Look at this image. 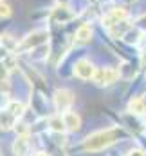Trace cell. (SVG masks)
<instances>
[{"label": "cell", "instance_id": "1", "mask_svg": "<svg viewBox=\"0 0 146 156\" xmlns=\"http://www.w3.org/2000/svg\"><path fill=\"white\" fill-rule=\"evenodd\" d=\"M130 138V133L121 127V125H114V127H107V129H99L88 136H85L79 144V149L87 154H96V153H101L105 149H110L112 145L123 142V140H128Z\"/></svg>", "mask_w": 146, "mask_h": 156}, {"label": "cell", "instance_id": "4", "mask_svg": "<svg viewBox=\"0 0 146 156\" xmlns=\"http://www.w3.org/2000/svg\"><path fill=\"white\" fill-rule=\"evenodd\" d=\"M52 104L58 115H63L67 111H71L74 104V93L69 89H56L52 94Z\"/></svg>", "mask_w": 146, "mask_h": 156}, {"label": "cell", "instance_id": "7", "mask_svg": "<svg viewBox=\"0 0 146 156\" xmlns=\"http://www.w3.org/2000/svg\"><path fill=\"white\" fill-rule=\"evenodd\" d=\"M74 16H76V13L71 11V7H67L65 4H60L56 9H52L51 20H52L54 24H67V22L72 20Z\"/></svg>", "mask_w": 146, "mask_h": 156}, {"label": "cell", "instance_id": "3", "mask_svg": "<svg viewBox=\"0 0 146 156\" xmlns=\"http://www.w3.org/2000/svg\"><path fill=\"white\" fill-rule=\"evenodd\" d=\"M121 78V71L117 67H112V66H107V67H98L96 69V75L92 78V82L98 85V87H110L114 83H117Z\"/></svg>", "mask_w": 146, "mask_h": 156}, {"label": "cell", "instance_id": "9", "mask_svg": "<svg viewBox=\"0 0 146 156\" xmlns=\"http://www.w3.org/2000/svg\"><path fill=\"white\" fill-rule=\"evenodd\" d=\"M61 118H63V123L67 127V133H78L81 129V118L76 111H67L61 115Z\"/></svg>", "mask_w": 146, "mask_h": 156}, {"label": "cell", "instance_id": "15", "mask_svg": "<svg viewBox=\"0 0 146 156\" xmlns=\"http://www.w3.org/2000/svg\"><path fill=\"white\" fill-rule=\"evenodd\" d=\"M143 133H144V134H146V123H144V129H143Z\"/></svg>", "mask_w": 146, "mask_h": 156}, {"label": "cell", "instance_id": "11", "mask_svg": "<svg viewBox=\"0 0 146 156\" xmlns=\"http://www.w3.org/2000/svg\"><path fill=\"white\" fill-rule=\"evenodd\" d=\"M18 118L15 116L13 113H9L5 107L0 109V131H9V129H15Z\"/></svg>", "mask_w": 146, "mask_h": 156}, {"label": "cell", "instance_id": "16", "mask_svg": "<svg viewBox=\"0 0 146 156\" xmlns=\"http://www.w3.org/2000/svg\"><path fill=\"white\" fill-rule=\"evenodd\" d=\"M0 156H2V149H0Z\"/></svg>", "mask_w": 146, "mask_h": 156}, {"label": "cell", "instance_id": "2", "mask_svg": "<svg viewBox=\"0 0 146 156\" xmlns=\"http://www.w3.org/2000/svg\"><path fill=\"white\" fill-rule=\"evenodd\" d=\"M49 38V33L47 29H35L31 31L29 35H25L24 38L20 40L18 47H16V53H27V51H33L40 45H43Z\"/></svg>", "mask_w": 146, "mask_h": 156}, {"label": "cell", "instance_id": "8", "mask_svg": "<svg viewBox=\"0 0 146 156\" xmlns=\"http://www.w3.org/2000/svg\"><path fill=\"white\" fill-rule=\"evenodd\" d=\"M90 40H92V26L90 24H83L76 29V33H74L76 45H87V44H90Z\"/></svg>", "mask_w": 146, "mask_h": 156}, {"label": "cell", "instance_id": "6", "mask_svg": "<svg viewBox=\"0 0 146 156\" xmlns=\"http://www.w3.org/2000/svg\"><path fill=\"white\" fill-rule=\"evenodd\" d=\"M13 156H31V140L29 134L25 136H16L13 145H11Z\"/></svg>", "mask_w": 146, "mask_h": 156}, {"label": "cell", "instance_id": "10", "mask_svg": "<svg viewBox=\"0 0 146 156\" xmlns=\"http://www.w3.org/2000/svg\"><path fill=\"white\" fill-rule=\"evenodd\" d=\"M128 113L135 115V116H143L146 115V100L144 96H134L128 102Z\"/></svg>", "mask_w": 146, "mask_h": 156}, {"label": "cell", "instance_id": "14", "mask_svg": "<svg viewBox=\"0 0 146 156\" xmlns=\"http://www.w3.org/2000/svg\"><path fill=\"white\" fill-rule=\"evenodd\" d=\"M33 156H49V154H47V151H45V153H43V151H38V153H35Z\"/></svg>", "mask_w": 146, "mask_h": 156}, {"label": "cell", "instance_id": "13", "mask_svg": "<svg viewBox=\"0 0 146 156\" xmlns=\"http://www.w3.org/2000/svg\"><path fill=\"white\" fill-rule=\"evenodd\" d=\"M124 156H146V151L143 147H132Z\"/></svg>", "mask_w": 146, "mask_h": 156}, {"label": "cell", "instance_id": "12", "mask_svg": "<svg viewBox=\"0 0 146 156\" xmlns=\"http://www.w3.org/2000/svg\"><path fill=\"white\" fill-rule=\"evenodd\" d=\"M11 16V7L7 2L0 0V18H9Z\"/></svg>", "mask_w": 146, "mask_h": 156}, {"label": "cell", "instance_id": "5", "mask_svg": "<svg viewBox=\"0 0 146 156\" xmlns=\"http://www.w3.org/2000/svg\"><path fill=\"white\" fill-rule=\"evenodd\" d=\"M96 69L98 67H94V64L88 60V58H79L76 64H74V76L78 78V80H81V82H87V80H92L94 75H96Z\"/></svg>", "mask_w": 146, "mask_h": 156}]
</instances>
